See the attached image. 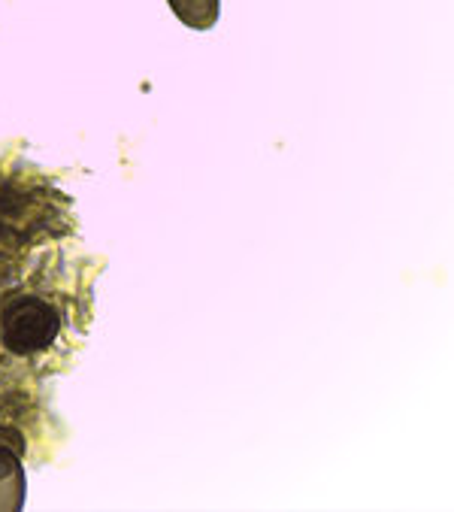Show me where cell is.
<instances>
[{"label":"cell","instance_id":"obj_1","mask_svg":"<svg viewBox=\"0 0 454 512\" xmlns=\"http://www.w3.org/2000/svg\"><path fill=\"white\" fill-rule=\"evenodd\" d=\"M58 331V313L40 297H19L7 306L4 319H0V337L16 355H34L40 349H49L58 340Z\"/></svg>","mask_w":454,"mask_h":512},{"label":"cell","instance_id":"obj_2","mask_svg":"<svg viewBox=\"0 0 454 512\" xmlns=\"http://www.w3.org/2000/svg\"><path fill=\"white\" fill-rule=\"evenodd\" d=\"M170 7L191 28H209L218 16V0H170Z\"/></svg>","mask_w":454,"mask_h":512},{"label":"cell","instance_id":"obj_3","mask_svg":"<svg viewBox=\"0 0 454 512\" xmlns=\"http://www.w3.org/2000/svg\"><path fill=\"white\" fill-rule=\"evenodd\" d=\"M0 491H7L10 506L22 503V473H19L16 455L10 449H0Z\"/></svg>","mask_w":454,"mask_h":512}]
</instances>
